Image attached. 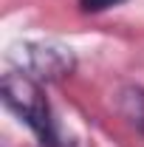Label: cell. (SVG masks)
Instances as JSON below:
<instances>
[{
    "label": "cell",
    "instance_id": "1",
    "mask_svg": "<svg viewBox=\"0 0 144 147\" xmlns=\"http://www.w3.org/2000/svg\"><path fill=\"white\" fill-rule=\"evenodd\" d=\"M0 93H3V105L40 139L42 147H73L71 139H65V133L59 130L51 102L45 99V93L34 76H28L26 71L3 74Z\"/></svg>",
    "mask_w": 144,
    "mask_h": 147
},
{
    "label": "cell",
    "instance_id": "4",
    "mask_svg": "<svg viewBox=\"0 0 144 147\" xmlns=\"http://www.w3.org/2000/svg\"><path fill=\"white\" fill-rule=\"evenodd\" d=\"M124 0H79V9L88 11V14H99V11H108L113 6H122Z\"/></svg>",
    "mask_w": 144,
    "mask_h": 147
},
{
    "label": "cell",
    "instance_id": "3",
    "mask_svg": "<svg viewBox=\"0 0 144 147\" xmlns=\"http://www.w3.org/2000/svg\"><path fill=\"white\" fill-rule=\"evenodd\" d=\"M116 105L122 110V116L144 136V88L141 85H124L116 96Z\"/></svg>",
    "mask_w": 144,
    "mask_h": 147
},
{
    "label": "cell",
    "instance_id": "2",
    "mask_svg": "<svg viewBox=\"0 0 144 147\" xmlns=\"http://www.w3.org/2000/svg\"><path fill=\"white\" fill-rule=\"evenodd\" d=\"M20 65L28 76H34L37 82H57L71 76L76 68V57L68 45L62 42H23L20 45Z\"/></svg>",
    "mask_w": 144,
    "mask_h": 147
}]
</instances>
